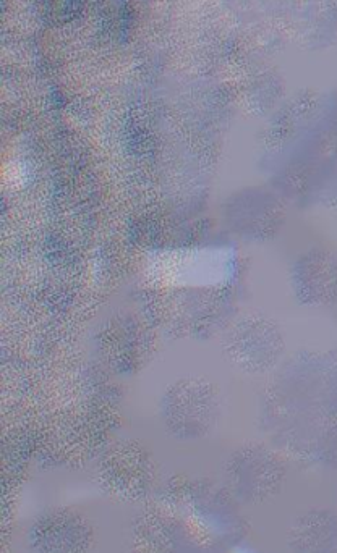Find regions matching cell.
Instances as JSON below:
<instances>
[{
	"instance_id": "obj_1",
	"label": "cell",
	"mask_w": 337,
	"mask_h": 553,
	"mask_svg": "<svg viewBox=\"0 0 337 553\" xmlns=\"http://www.w3.org/2000/svg\"><path fill=\"white\" fill-rule=\"evenodd\" d=\"M232 553H256L255 550L247 549V547H239V549H235Z\"/></svg>"
}]
</instances>
